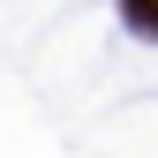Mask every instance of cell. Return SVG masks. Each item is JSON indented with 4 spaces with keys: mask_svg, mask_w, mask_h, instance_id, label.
Returning <instances> with one entry per match:
<instances>
[{
    "mask_svg": "<svg viewBox=\"0 0 158 158\" xmlns=\"http://www.w3.org/2000/svg\"><path fill=\"white\" fill-rule=\"evenodd\" d=\"M121 15H128L135 38H158V0H121Z\"/></svg>",
    "mask_w": 158,
    "mask_h": 158,
    "instance_id": "cell-1",
    "label": "cell"
}]
</instances>
